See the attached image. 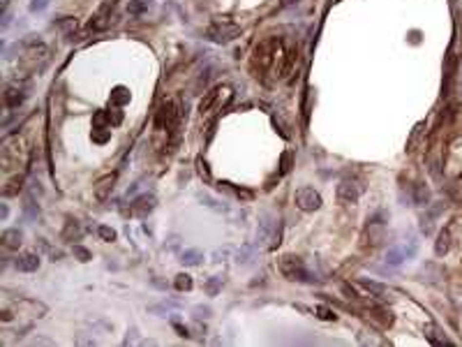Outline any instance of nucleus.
<instances>
[{
  "label": "nucleus",
  "instance_id": "f257e3e1",
  "mask_svg": "<svg viewBox=\"0 0 462 347\" xmlns=\"http://www.w3.org/2000/svg\"><path fill=\"white\" fill-rule=\"evenodd\" d=\"M298 65V49L282 37H263L254 46L252 70L257 79L266 83H278L291 77Z\"/></svg>",
  "mask_w": 462,
  "mask_h": 347
},
{
  "label": "nucleus",
  "instance_id": "f03ea898",
  "mask_svg": "<svg viewBox=\"0 0 462 347\" xmlns=\"http://www.w3.org/2000/svg\"><path fill=\"white\" fill-rule=\"evenodd\" d=\"M229 100H231V88L229 86H215L213 90H208L206 98L201 100V104H199L201 118H210L218 111H222L229 104Z\"/></svg>",
  "mask_w": 462,
  "mask_h": 347
},
{
  "label": "nucleus",
  "instance_id": "7ed1b4c3",
  "mask_svg": "<svg viewBox=\"0 0 462 347\" xmlns=\"http://www.w3.org/2000/svg\"><path fill=\"white\" fill-rule=\"evenodd\" d=\"M238 35H241V26L234 23V21H227V19L213 21L208 26V30H206V37L213 40V42H231Z\"/></svg>",
  "mask_w": 462,
  "mask_h": 347
},
{
  "label": "nucleus",
  "instance_id": "20e7f679",
  "mask_svg": "<svg viewBox=\"0 0 462 347\" xmlns=\"http://www.w3.org/2000/svg\"><path fill=\"white\" fill-rule=\"evenodd\" d=\"M280 271H282V276L289 278V280H312L310 273H307L305 264L298 257H291V255L280 259Z\"/></svg>",
  "mask_w": 462,
  "mask_h": 347
},
{
  "label": "nucleus",
  "instance_id": "39448f33",
  "mask_svg": "<svg viewBox=\"0 0 462 347\" xmlns=\"http://www.w3.org/2000/svg\"><path fill=\"white\" fill-rule=\"evenodd\" d=\"M296 206L301 211H317L321 206V197L314 187H301L296 192Z\"/></svg>",
  "mask_w": 462,
  "mask_h": 347
},
{
  "label": "nucleus",
  "instance_id": "423d86ee",
  "mask_svg": "<svg viewBox=\"0 0 462 347\" xmlns=\"http://www.w3.org/2000/svg\"><path fill=\"white\" fill-rule=\"evenodd\" d=\"M358 195H361V190H358V185L354 181H342L340 185H338V202H340V204H344V206L356 204Z\"/></svg>",
  "mask_w": 462,
  "mask_h": 347
},
{
  "label": "nucleus",
  "instance_id": "0eeeda50",
  "mask_svg": "<svg viewBox=\"0 0 462 347\" xmlns=\"http://www.w3.org/2000/svg\"><path fill=\"white\" fill-rule=\"evenodd\" d=\"M37 266H40V257L33 255V252H26V255H21V257L17 259L19 271H37Z\"/></svg>",
  "mask_w": 462,
  "mask_h": 347
},
{
  "label": "nucleus",
  "instance_id": "6e6552de",
  "mask_svg": "<svg viewBox=\"0 0 462 347\" xmlns=\"http://www.w3.org/2000/svg\"><path fill=\"white\" fill-rule=\"evenodd\" d=\"M2 243H5V248H19L21 245V231L19 229H7L5 234H2Z\"/></svg>",
  "mask_w": 462,
  "mask_h": 347
},
{
  "label": "nucleus",
  "instance_id": "1a4fd4ad",
  "mask_svg": "<svg viewBox=\"0 0 462 347\" xmlns=\"http://www.w3.org/2000/svg\"><path fill=\"white\" fill-rule=\"evenodd\" d=\"M114 178L116 176H106V178H102V181L97 183V187H95V197H97V199H104V197H106L109 187H114Z\"/></svg>",
  "mask_w": 462,
  "mask_h": 347
},
{
  "label": "nucleus",
  "instance_id": "9d476101",
  "mask_svg": "<svg viewBox=\"0 0 462 347\" xmlns=\"http://www.w3.org/2000/svg\"><path fill=\"white\" fill-rule=\"evenodd\" d=\"M21 100H23L21 90L9 88L7 93H5V102H7V107H19V104H21Z\"/></svg>",
  "mask_w": 462,
  "mask_h": 347
},
{
  "label": "nucleus",
  "instance_id": "9b49d317",
  "mask_svg": "<svg viewBox=\"0 0 462 347\" xmlns=\"http://www.w3.org/2000/svg\"><path fill=\"white\" fill-rule=\"evenodd\" d=\"M176 287L183 292V289H190L192 287V280H190V276H178V280H176Z\"/></svg>",
  "mask_w": 462,
  "mask_h": 347
},
{
  "label": "nucleus",
  "instance_id": "f8f14e48",
  "mask_svg": "<svg viewBox=\"0 0 462 347\" xmlns=\"http://www.w3.org/2000/svg\"><path fill=\"white\" fill-rule=\"evenodd\" d=\"M97 231H100V236H102L104 241H114L116 239V231L111 229V227H100Z\"/></svg>",
  "mask_w": 462,
  "mask_h": 347
},
{
  "label": "nucleus",
  "instance_id": "ddd939ff",
  "mask_svg": "<svg viewBox=\"0 0 462 347\" xmlns=\"http://www.w3.org/2000/svg\"><path fill=\"white\" fill-rule=\"evenodd\" d=\"M317 312H319V317H321V320H335V315H333L328 308H317Z\"/></svg>",
  "mask_w": 462,
  "mask_h": 347
},
{
  "label": "nucleus",
  "instance_id": "4468645a",
  "mask_svg": "<svg viewBox=\"0 0 462 347\" xmlns=\"http://www.w3.org/2000/svg\"><path fill=\"white\" fill-rule=\"evenodd\" d=\"M74 252L81 257V262H88V257H90V255H88V250H83V248H74Z\"/></svg>",
  "mask_w": 462,
  "mask_h": 347
},
{
  "label": "nucleus",
  "instance_id": "2eb2a0df",
  "mask_svg": "<svg viewBox=\"0 0 462 347\" xmlns=\"http://www.w3.org/2000/svg\"><path fill=\"white\" fill-rule=\"evenodd\" d=\"M185 257H187V259H185L187 264H197V262H199V259H197V252H187Z\"/></svg>",
  "mask_w": 462,
  "mask_h": 347
}]
</instances>
